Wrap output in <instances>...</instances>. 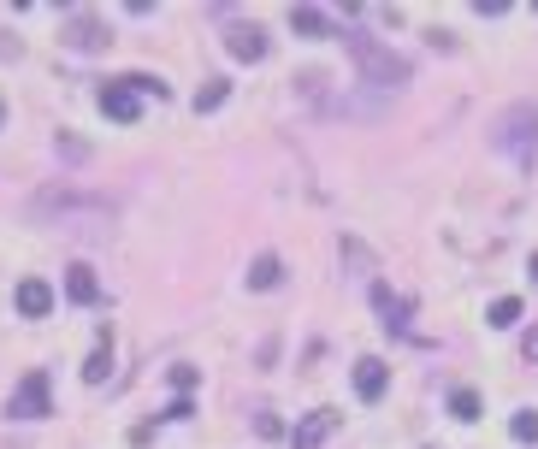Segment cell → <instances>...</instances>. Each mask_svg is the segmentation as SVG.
Wrapping results in <instances>:
<instances>
[{"instance_id":"cell-1","label":"cell","mask_w":538,"mask_h":449,"mask_svg":"<svg viewBox=\"0 0 538 449\" xmlns=\"http://www.w3.org/2000/svg\"><path fill=\"white\" fill-rule=\"evenodd\" d=\"M343 48H349V60L361 71V83H373V89H403L408 77V60L397 48H385L379 36H361V30H343Z\"/></svg>"},{"instance_id":"cell-2","label":"cell","mask_w":538,"mask_h":449,"mask_svg":"<svg viewBox=\"0 0 538 449\" xmlns=\"http://www.w3.org/2000/svg\"><path fill=\"white\" fill-rule=\"evenodd\" d=\"M497 148L515 160V166H533L538 160V107L533 101H515L497 125Z\"/></svg>"},{"instance_id":"cell-3","label":"cell","mask_w":538,"mask_h":449,"mask_svg":"<svg viewBox=\"0 0 538 449\" xmlns=\"http://www.w3.org/2000/svg\"><path fill=\"white\" fill-rule=\"evenodd\" d=\"M6 414H12V420H42V414H54V402H48V373H42V367H30V373L18 379Z\"/></svg>"},{"instance_id":"cell-4","label":"cell","mask_w":538,"mask_h":449,"mask_svg":"<svg viewBox=\"0 0 538 449\" xmlns=\"http://www.w3.org/2000/svg\"><path fill=\"white\" fill-rule=\"evenodd\" d=\"M60 42L77 48V54H95V48H107L113 36H107V24H101L95 12H71L66 24H60Z\"/></svg>"},{"instance_id":"cell-5","label":"cell","mask_w":538,"mask_h":449,"mask_svg":"<svg viewBox=\"0 0 538 449\" xmlns=\"http://www.w3.org/2000/svg\"><path fill=\"white\" fill-rule=\"evenodd\" d=\"M225 48H231V60L261 65L267 60V30H261V24H231V30H225Z\"/></svg>"},{"instance_id":"cell-6","label":"cell","mask_w":538,"mask_h":449,"mask_svg":"<svg viewBox=\"0 0 538 449\" xmlns=\"http://www.w3.org/2000/svg\"><path fill=\"white\" fill-rule=\"evenodd\" d=\"M337 426H343V414H337V408H314V414H308V420L290 432V449H320L337 432Z\"/></svg>"},{"instance_id":"cell-7","label":"cell","mask_w":538,"mask_h":449,"mask_svg":"<svg viewBox=\"0 0 538 449\" xmlns=\"http://www.w3.org/2000/svg\"><path fill=\"white\" fill-rule=\"evenodd\" d=\"M385 385H391V367H385L379 355H361V361H355V396H361V402H379Z\"/></svg>"},{"instance_id":"cell-8","label":"cell","mask_w":538,"mask_h":449,"mask_svg":"<svg viewBox=\"0 0 538 449\" xmlns=\"http://www.w3.org/2000/svg\"><path fill=\"white\" fill-rule=\"evenodd\" d=\"M101 113H107L113 125H136V119H142V101H136L125 83H107V89H101Z\"/></svg>"},{"instance_id":"cell-9","label":"cell","mask_w":538,"mask_h":449,"mask_svg":"<svg viewBox=\"0 0 538 449\" xmlns=\"http://www.w3.org/2000/svg\"><path fill=\"white\" fill-rule=\"evenodd\" d=\"M12 302H18V314H24V320H48V308H54V290H48L42 278H24V284L12 290Z\"/></svg>"},{"instance_id":"cell-10","label":"cell","mask_w":538,"mask_h":449,"mask_svg":"<svg viewBox=\"0 0 538 449\" xmlns=\"http://www.w3.org/2000/svg\"><path fill=\"white\" fill-rule=\"evenodd\" d=\"M373 308L385 314V331H408V314H414V302L397 296L391 284H373Z\"/></svg>"},{"instance_id":"cell-11","label":"cell","mask_w":538,"mask_h":449,"mask_svg":"<svg viewBox=\"0 0 538 449\" xmlns=\"http://www.w3.org/2000/svg\"><path fill=\"white\" fill-rule=\"evenodd\" d=\"M290 30H296V36H308V42H326V36H337L332 18H326L320 6H290Z\"/></svg>"},{"instance_id":"cell-12","label":"cell","mask_w":538,"mask_h":449,"mask_svg":"<svg viewBox=\"0 0 538 449\" xmlns=\"http://www.w3.org/2000/svg\"><path fill=\"white\" fill-rule=\"evenodd\" d=\"M66 296L77 302V308H95V302H101V278H95L89 266H71L66 272Z\"/></svg>"},{"instance_id":"cell-13","label":"cell","mask_w":538,"mask_h":449,"mask_svg":"<svg viewBox=\"0 0 538 449\" xmlns=\"http://www.w3.org/2000/svg\"><path fill=\"white\" fill-rule=\"evenodd\" d=\"M278 284H284V260L255 255V266H249V290H278Z\"/></svg>"},{"instance_id":"cell-14","label":"cell","mask_w":538,"mask_h":449,"mask_svg":"<svg viewBox=\"0 0 538 449\" xmlns=\"http://www.w3.org/2000/svg\"><path fill=\"white\" fill-rule=\"evenodd\" d=\"M107 373H113V343H107V331H101V349L83 361V385H101Z\"/></svg>"},{"instance_id":"cell-15","label":"cell","mask_w":538,"mask_h":449,"mask_svg":"<svg viewBox=\"0 0 538 449\" xmlns=\"http://www.w3.org/2000/svg\"><path fill=\"white\" fill-rule=\"evenodd\" d=\"M515 320H521V302H515V296H497V302L485 308V325H491V331H509Z\"/></svg>"},{"instance_id":"cell-16","label":"cell","mask_w":538,"mask_h":449,"mask_svg":"<svg viewBox=\"0 0 538 449\" xmlns=\"http://www.w3.org/2000/svg\"><path fill=\"white\" fill-rule=\"evenodd\" d=\"M225 95H231V83H225V77H207L202 89H196V113H213V107H225Z\"/></svg>"},{"instance_id":"cell-17","label":"cell","mask_w":538,"mask_h":449,"mask_svg":"<svg viewBox=\"0 0 538 449\" xmlns=\"http://www.w3.org/2000/svg\"><path fill=\"white\" fill-rule=\"evenodd\" d=\"M509 432H515V444H538V408H521L509 420Z\"/></svg>"},{"instance_id":"cell-18","label":"cell","mask_w":538,"mask_h":449,"mask_svg":"<svg viewBox=\"0 0 538 449\" xmlns=\"http://www.w3.org/2000/svg\"><path fill=\"white\" fill-rule=\"evenodd\" d=\"M450 414H456L462 426H473V420H479V396H473V390H456V396H450Z\"/></svg>"},{"instance_id":"cell-19","label":"cell","mask_w":538,"mask_h":449,"mask_svg":"<svg viewBox=\"0 0 538 449\" xmlns=\"http://www.w3.org/2000/svg\"><path fill=\"white\" fill-rule=\"evenodd\" d=\"M172 390L190 396V390H196V367H172Z\"/></svg>"},{"instance_id":"cell-20","label":"cell","mask_w":538,"mask_h":449,"mask_svg":"<svg viewBox=\"0 0 538 449\" xmlns=\"http://www.w3.org/2000/svg\"><path fill=\"white\" fill-rule=\"evenodd\" d=\"M196 408H190V396H172V408H166V420H190Z\"/></svg>"},{"instance_id":"cell-21","label":"cell","mask_w":538,"mask_h":449,"mask_svg":"<svg viewBox=\"0 0 538 449\" xmlns=\"http://www.w3.org/2000/svg\"><path fill=\"white\" fill-rule=\"evenodd\" d=\"M255 432H261V438H278L284 426H278V414H261V420H255Z\"/></svg>"},{"instance_id":"cell-22","label":"cell","mask_w":538,"mask_h":449,"mask_svg":"<svg viewBox=\"0 0 538 449\" xmlns=\"http://www.w3.org/2000/svg\"><path fill=\"white\" fill-rule=\"evenodd\" d=\"M521 355H527V361H538V325L527 331V337H521Z\"/></svg>"},{"instance_id":"cell-23","label":"cell","mask_w":538,"mask_h":449,"mask_svg":"<svg viewBox=\"0 0 538 449\" xmlns=\"http://www.w3.org/2000/svg\"><path fill=\"white\" fill-rule=\"evenodd\" d=\"M533 284H538V255H533Z\"/></svg>"},{"instance_id":"cell-24","label":"cell","mask_w":538,"mask_h":449,"mask_svg":"<svg viewBox=\"0 0 538 449\" xmlns=\"http://www.w3.org/2000/svg\"><path fill=\"white\" fill-rule=\"evenodd\" d=\"M0 125H6V107H0Z\"/></svg>"}]
</instances>
